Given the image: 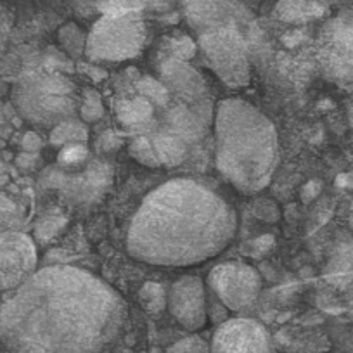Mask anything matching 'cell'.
Returning <instances> with one entry per match:
<instances>
[{
  "label": "cell",
  "instance_id": "obj_17",
  "mask_svg": "<svg viewBox=\"0 0 353 353\" xmlns=\"http://www.w3.org/2000/svg\"><path fill=\"white\" fill-rule=\"evenodd\" d=\"M156 108L145 97L135 96L117 104V118L121 127L128 130H139L141 134H151L154 123Z\"/></svg>",
  "mask_w": 353,
  "mask_h": 353
},
{
  "label": "cell",
  "instance_id": "obj_7",
  "mask_svg": "<svg viewBox=\"0 0 353 353\" xmlns=\"http://www.w3.org/2000/svg\"><path fill=\"white\" fill-rule=\"evenodd\" d=\"M315 64L327 80L353 81V11L329 18L314 39Z\"/></svg>",
  "mask_w": 353,
  "mask_h": 353
},
{
  "label": "cell",
  "instance_id": "obj_19",
  "mask_svg": "<svg viewBox=\"0 0 353 353\" xmlns=\"http://www.w3.org/2000/svg\"><path fill=\"white\" fill-rule=\"evenodd\" d=\"M50 144L64 148L68 144H85L88 141V127L80 118H70L50 128Z\"/></svg>",
  "mask_w": 353,
  "mask_h": 353
},
{
  "label": "cell",
  "instance_id": "obj_11",
  "mask_svg": "<svg viewBox=\"0 0 353 353\" xmlns=\"http://www.w3.org/2000/svg\"><path fill=\"white\" fill-rule=\"evenodd\" d=\"M212 353H274L269 331L254 319L236 317L219 325L210 346Z\"/></svg>",
  "mask_w": 353,
  "mask_h": 353
},
{
  "label": "cell",
  "instance_id": "obj_4",
  "mask_svg": "<svg viewBox=\"0 0 353 353\" xmlns=\"http://www.w3.org/2000/svg\"><path fill=\"white\" fill-rule=\"evenodd\" d=\"M11 99L19 117L35 127L52 128L61 121L78 118L77 85L49 66L23 70L12 85Z\"/></svg>",
  "mask_w": 353,
  "mask_h": 353
},
{
  "label": "cell",
  "instance_id": "obj_3",
  "mask_svg": "<svg viewBox=\"0 0 353 353\" xmlns=\"http://www.w3.org/2000/svg\"><path fill=\"white\" fill-rule=\"evenodd\" d=\"M279 141L272 121L244 99L220 101L215 111V165L241 194H256L272 181Z\"/></svg>",
  "mask_w": 353,
  "mask_h": 353
},
{
  "label": "cell",
  "instance_id": "obj_16",
  "mask_svg": "<svg viewBox=\"0 0 353 353\" xmlns=\"http://www.w3.org/2000/svg\"><path fill=\"white\" fill-rule=\"evenodd\" d=\"M327 6L317 0H277L274 18L288 26H305L324 18Z\"/></svg>",
  "mask_w": 353,
  "mask_h": 353
},
{
  "label": "cell",
  "instance_id": "obj_2",
  "mask_svg": "<svg viewBox=\"0 0 353 353\" xmlns=\"http://www.w3.org/2000/svg\"><path fill=\"white\" fill-rule=\"evenodd\" d=\"M236 229V212L222 196L192 179H173L142 199L127 250L149 265L191 267L222 253Z\"/></svg>",
  "mask_w": 353,
  "mask_h": 353
},
{
  "label": "cell",
  "instance_id": "obj_37",
  "mask_svg": "<svg viewBox=\"0 0 353 353\" xmlns=\"http://www.w3.org/2000/svg\"><path fill=\"white\" fill-rule=\"evenodd\" d=\"M113 139H117V135L111 134V132L110 134H104L103 137H101L99 145L104 149V151H113V149H117V145L111 144V141H113Z\"/></svg>",
  "mask_w": 353,
  "mask_h": 353
},
{
  "label": "cell",
  "instance_id": "obj_9",
  "mask_svg": "<svg viewBox=\"0 0 353 353\" xmlns=\"http://www.w3.org/2000/svg\"><path fill=\"white\" fill-rule=\"evenodd\" d=\"M39 270L33 237L23 230L0 234V293H12Z\"/></svg>",
  "mask_w": 353,
  "mask_h": 353
},
{
  "label": "cell",
  "instance_id": "obj_33",
  "mask_svg": "<svg viewBox=\"0 0 353 353\" xmlns=\"http://www.w3.org/2000/svg\"><path fill=\"white\" fill-rule=\"evenodd\" d=\"M40 148H42V139L37 134L28 132V134L23 137V149H25L26 152H39Z\"/></svg>",
  "mask_w": 353,
  "mask_h": 353
},
{
  "label": "cell",
  "instance_id": "obj_12",
  "mask_svg": "<svg viewBox=\"0 0 353 353\" xmlns=\"http://www.w3.org/2000/svg\"><path fill=\"white\" fill-rule=\"evenodd\" d=\"M166 307L182 327L189 331H199L205 327L208 319L205 283L196 276H184L176 279L168 291Z\"/></svg>",
  "mask_w": 353,
  "mask_h": 353
},
{
  "label": "cell",
  "instance_id": "obj_30",
  "mask_svg": "<svg viewBox=\"0 0 353 353\" xmlns=\"http://www.w3.org/2000/svg\"><path fill=\"white\" fill-rule=\"evenodd\" d=\"M12 28H14V14L11 12V9L0 4V57L4 56L6 50H8Z\"/></svg>",
  "mask_w": 353,
  "mask_h": 353
},
{
  "label": "cell",
  "instance_id": "obj_14",
  "mask_svg": "<svg viewBox=\"0 0 353 353\" xmlns=\"http://www.w3.org/2000/svg\"><path fill=\"white\" fill-rule=\"evenodd\" d=\"M159 81L168 88L170 96L188 104L201 103L206 96V85L201 74L188 63L168 56L159 66Z\"/></svg>",
  "mask_w": 353,
  "mask_h": 353
},
{
  "label": "cell",
  "instance_id": "obj_27",
  "mask_svg": "<svg viewBox=\"0 0 353 353\" xmlns=\"http://www.w3.org/2000/svg\"><path fill=\"white\" fill-rule=\"evenodd\" d=\"M66 219L61 215H49L43 216L35 227V243L47 244L54 239L56 236H59L63 232V229L66 227Z\"/></svg>",
  "mask_w": 353,
  "mask_h": 353
},
{
  "label": "cell",
  "instance_id": "obj_25",
  "mask_svg": "<svg viewBox=\"0 0 353 353\" xmlns=\"http://www.w3.org/2000/svg\"><path fill=\"white\" fill-rule=\"evenodd\" d=\"M104 117V104L99 94L92 88H87L80 96V104H78V118L83 123H96Z\"/></svg>",
  "mask_w": 353,
  "mask_h": 353
},
{
  "label": "cell",
  "instance_id": "obj_18",
  "mask_svg": "<svg viewBox=\"0 0 353 353\" xmlns=\"http://www.w3.org/2000/svg\"><path fill=\"white\" fill-rule=\"evenodd\" d=\"M151 139L152 149L156 152L159 165L163 166H175L181 165L188 158L189 144L184 139L176 137V135L168 134L165 130H152L148 134Z\"/></svg>",
  "mask_w": 353,
  "mask_h": 353
},
{
  "label": "cell",
  "instance_id": "obj_38",
  "mask_svg": "<svg viewBox=\"0 0 353 353\" xmlns=\"http://www.w3.org/2000/svg\"><path fill=\"white\" fill-rule=\"evenodd\" d=\"M8 176H9L8 165H6V161L2 159V156H0V188L8 182Z\"/></svg>",
  "mask_w": 353,
  "mask_h": 353
},
{
  "label": "cell",
  "instance_id": "obj_32",
  "mask_svg": "<svg viewBox=\"0 0 353 353\" xmlns=\"http://www.w3.org/2000/svg\"><path fill=\"white\" fill-rule=\"evenodd\" d=\"M321 191H322V184L319 181L307 182V184L301 188V192H300L301 201H303L305 205H308V203H312L319 194H321Z\"/></svg>",
  "mask_w": 353,
  "mask_h": 353
},
{
  "label": "cell",
  "instance_id": "obj_36",
  "mask_svg": "<svg viewBox=\"0 0 353 353\" xmlns=\"http://www.w3.org/2000/svg\"><path fill=\"white\" fill-rule=\"evenodd\" d=\"M8 130H9V125H8V114H6L4 106L0 104V142L4 141L8 137Z\"/></svg>",
  "mask_w": 353,
  "mask_h": 353
},
{
  "label": "cell",
  "instance_id": "obj_22",
  "mask_svg": "<svg viewBox=\"0 0 353 353\" xmlns=\"http://www.w3.org/2000/svg\"><path fill=\"white\" fill-rule=\"evenodd\" d=\"M163 8V0H101L99 11L103 14H144L148 9Z\"/></svg>",
  "mask_w": 353,
  "mask_h": 353
},
{
  "label": "cell",
  "instance_id": "obj_5",
  "mask_svg": "<svg viewBox=\"0 0 353 353\" xmlns=\"http://www.w3.org/2000/svg\"><path fill=\"white\" fill-rule=\"evenodd\" d=\"M145 43L144 14H103L88 32L85 56L92 63H123L141 56Z\"/></svg>",
  "mask_w": 353,
  "mask_h": 353
},
{
  "label": "cell",
  "instance_id": "obj_28",
  "mask_svg": "<svg viewBox=\"0 0 353 353\" xmlns=\"http://www.w3.org/2000/svg\"><path fill=\"white\" fill-rule=\"evenodd\" d=\"M88 161V149L85 144H68L61 148L57 163L61 168H78Z\"/></svg>",
  "mask_w": 353,
  "mask_h": 353
},
{
  "label": "cell",
  "instance_id": "obj_40",
  "mask_svg": "<svg viewBox=\"0 0 353 353\" xmlns=\"http://www.w3.org/2000/svg\"><path fill=\"white\" fill-rule=\"evenodd\" d=\"M0 353H9V352H8V350H6V348H4V346L0 345Z\"/></svg>",
  "mask_w": 353,
  "mask_h": 353
},
{
  "label": "cell",
  "instance_id": "obj_39",
  "mask_svg": "<svg viewBox=\"0 0 353 353\" xmlns=\"http://www.w3.org/2000/svg\"><path fill=\"white\" fill-rule=\"evenodd\" d=\"M317 2H321V4L324 6H332V4H339V2H343V0H317Z\"/></svg>",
  "mask_w": 353,
  "mask_h": 353
},
{
  "label": "cell",
  "instance_id": "obj_31",
  "mask_svg": "<svg viewBox=\"0 0 353 353\" xmlns=\"http://www.w3.org/2000/svg\"><path fill=\"white\" fill-rule=\"evenodd\" d=\"M166 353H208V345L199 336H191V338L176 341L175 345L170 346Z\"/></svg>",
  "mask_w": 353,
  "mask_h": 353
},
{
  "label": "cell",
  "instance_id": "obj_1",
  "mask_svg": "<svg viewBox=\"0 0 353 353\" xmlns=\"http://www.w3.org/2000/svg\"><path fill=\"white\" fill-rule=\"evenodd\" d=\"M127 303L108 283L71 265L37 270L0 307L9 353H113Z\"/></svg>",
  "mask_w": 353,
  "mask_h": 353
},
{
  "label": "cell",
  "instance_id": "obj_13",
  "mask_svg": "<svg viewBox=\"0 0 353 353\" xmlns=\"http://www.w3.org/2000/svg\"><path fill=\"white\" fill-rule=\"evenodd\" d=\"M111 170L110 166L103 165L101 161H90L83 173H66L59 166V170H50V175L46 176L50 184L49 188H59L61 192L77 203H94L97 198L106 192L110 185Z\"/></svg>",
  "mask_w": 353,
  "mask_h": 353
},
{
  "label": "cell",
  "instance_id": "obj_10",
  "mask_svg": "<svg viewBox=\"0 0 353 353\" xmlns=\"http://www.w3.org/2000/svg\"><path fill=\"white\" fill-rule=\"evenodd\" d=\"M182 14L196 35L213 32L223 26L254 25L253 16L244 0H181Z\"/></svg>",
  "mask_w": 353,
  "mask_h": 353
},
{
  "label": "cell",
  "instance_id": "obj_8",
  "mask_svg": "<svg viewBox=\"0 0 353 353\" xmlns=\"http://www.w3.org/2000/svg\"><path fill=\"white\" fill-rule=\"evenodd\" d=\"M208 286L220 303L232 312H246L256 303L261 279L256 269L243 261H223L208 274Z\"/></svg>",
  "mask_w": 353,
  "mask_h": 353
},
{
  "label": "cell",
  "instance_id": "obj_6",
  "mask_svg": "<svg viewBox=\"0 0 353 353\" xmlns=\"http://www.w3.org/2000/svg\"><path fill=\"white\" fill-rule=\"evenodd\" d=\"M251 28L253 26L243 28L232 25L198 35V52L203 63L230 88L250 83Z\"/></svg>",
  "mask_w": 353,
  "mask_h": 353
},
{
  "label": "cell",
  "instance_id": "obj_21",
  "mask_svg": "<svg viewBox=\"0 0 353 353\" xmlns=\"http://www.w3.org/2000/svg\"><path fill=\"white\" fill-rule=\"evenodd\" d=\"M57 42L61 49L71 59H80L85 54V46H87V35L77 23H66L57 32Z\"/></svg>",
  "mask_w": 353,
  "mask_h": 353
},
{
  "label": "cell",
  "instance_id": "obj_34",
  "mask_svg": "<svg viewBox=\"0 0 353 353\" xmlns=\"http://www.w3.org/2000/svg\"><path fill=\"white\" fill-rule=\"evenodd\" d=\"M39 161V154L37 152H23L21 156L18 158V165L21 166V168H30V166H33V163Z\"/></svg>",
  "mask_w": 353,
  "mask_h": 353
},
{
  "label": "cell",
  "instance_id": "obj_20",
  "mask_svg": "<svg viewBox=\"0 0 353 353\" xmlns=\"http://www.w3.org/2000/svg\"><path fill=\"white\" fill-rule=\"evenodd\" d=\"M25 206L16 201L12 196L0 191V234L16 232L25 227Z\"/></svg>",
  "mask_w": 353,
  "mask_h": 353
},
{
  "label": "cell",
  "instance_id": "obj_41",
  "mask_svg": "<svg viewBox=\"0 0 353 353\" xmlns=\"http://www.w3.org/2000/svg\"><path fill=\"white\" fill-rule=\"evenodd\" d=\"M0 307H2V298H0Z\"/></svg>",
  "mask_w": 353,
  "mask_h": 353
},
{
  "label": "cell",
  "instance_id": "obj_35",
  "mask_svg": "<svg viewBox=\"0 0 353 353\" xmlns=\"http://www.w3.org/2000/svg\"><path fill=\"white\" fill-rule=\"evenodd\" d=\"M336 185H338L339 189H350V191H353V172L338 175V179H336Z\"/></svg>",
  "mask_w": 353,
  "mask_h": 353
},
{
  "label": "cell",
  "instance_id": "obj_15",
  "mask_svg": "<svg viewBox=\"0 0 353 353\" xmlns=\"http://www.w3.org/2000/svg\"><path fill=\"white\" fill-rule=\"evenodd\" d=\"M201 103L188 104L179 103L165 108L161 123L156 127V130H165L168 134L176 135L184 139L188 144H192L198 139L203 137V132L206 128V118L198 108H201Z\"/></svg>",
  "mask_w": 353,
  "mask_h": 353
},
{
  "label": "cell",
  "instance_id": "obj_23",
  "mask_svg": "<svg viewBox=\"0 0 353 353\" xmlns=\"http://www.w3.org/2000/svg\"><path fill=\"white\" fill-rule=\"evenodd\" d=\"M135 88H137L139 96L145 97L154 108L165 110V108H168L170 103H172V96H170L168 88H166L158 78H141V80H137V83H135Z\"/></svg>",
  "mask_w": 353,
  "mask_h": 353
},
{
  "label": "cell",
  "instance_id": "obj_29",
  "mask_svg": "<svg viewBox=\"0 0 353 353\" xmlns=\"http://www.w3.org/2000/svg\"><path fill=\"white\" fill-rule=\"evenodd\" d=\"M170 52H172L170 56L176 59L189 61L198 52V43L192 42L191 37L188 35L175 37V39H170Z\"/></svg>",
  "mask_w": 353,
  "mask_h": 353
},
{
  "label": "cell",
  "instance_id": "obj_24",
  "mask_svg": "<svg viewBox=\"0 0 353 353\" xmlns=\"http://www.w3.org/2000/svg\"><path fill=\"white\" fill-rule=\"evenodd\" d=\"M166 300H168V294L165 288L158 283H145L139 291V303L148 314H161L166 307Z\"/></svg>",
  "mask_w": 353,
  "mask_h": 353
},
{
  "label": "cell",
  "instance_id": "obj_26",
  "mask_svg": "<svg viewBox=\"0 0 353 353\" xmlns=\"http://www.w3.org/2000/svg\"><path fill=\"white\" fill-rule=\"evenodd\" d=\"M128 152L141 165L149 166V168H158V166H161L158 158H156V152L152 149L151 139H149L148 134H139L137 137L132 139L130 145H128Z\"/></svg>",
  "mask_w": 353,
  "mask_h": 353
}]
</instances>
